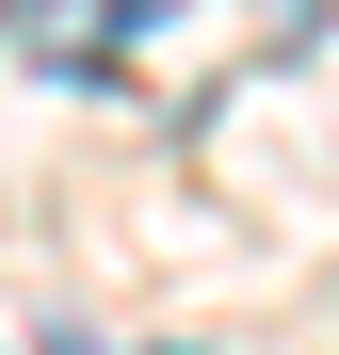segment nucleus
I'll list each match as a JSON object with an SVG mask.
<instances>
[{
  "instance_id": "nucleus-1",
  "label": "nucleus",
  "mask_w": 339,
  "mask_h": 355,
  "mask_svg": "<svg viewBox=\"0 0 339 355\" xmlns=\"http://www.w3.org/2000/svg\"><path fill=\"white\" fill-rule=\"evenodd\" d=\"M0 17H65V0H0Z\"/></svg>"
}]
</instances>
